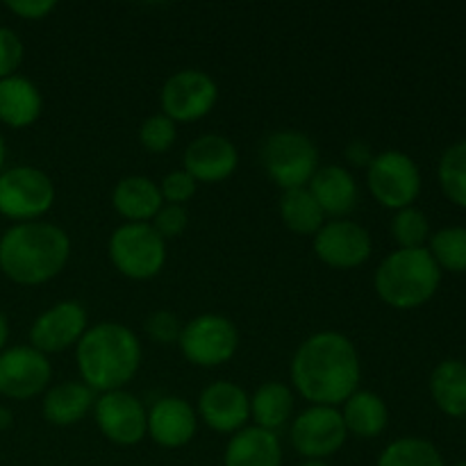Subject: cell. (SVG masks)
<instances>
[{
	"mask_svg": "<svg viewBox=\"0 0 466 466\" xmlns=\"http://www.w3.org/2000/svg\"><path fill=\"white\" fill-rule=\"evenodd\" d=\"M391 235L400 248H423L426 239L431 237V223L421 209H399L391 221Z\"/></svg>",
	"mask_w": 466,
	"mask_h": 466,
	"instance_id": "31",
	"label": "cell"
},
{
	"mask_svg": "<svg viewBox=\"0 0 466 466\" xmlns=\"http://www.w3.org/2000/svg\"><path fill=\"white\" fill-rule=\"evenodd\" d=\"M440 185L449 200L466 209V139L446 148L441 155Z\"/></svg>",
	"mask_w": 466,
	"mask_h": 466,
	"instance_id": "29",
	"label": "cell"
},
{
	"mask_svg": "<svg viewBox=\"0 0 466 466\" xmlns=\"http://www.w3.org/2000/svg\"><path fill=\"white\" fill-rule=\"evenodd\" d=\"M291 412H294V394L282 382H264L250 399V417L255 426L264 431L276 432L289 421Z\"/></svg>",
	"mask_w": 466,
	"mask_h": 466,
	"instance_id": "26",
	"label": "cell"
},
{
	"mask_svg": "<svg viewBox=\"0 0 466 466\" xmlns=\"http://www.w3.org/2000/svg\"><path fill=\"white\" fill-rule=\"evenodd\" d=\"M431 394L437 408L449 417H466V364L444 360L431 376Z\"/></svg>",
	"mask_w": 466,
	"mask_h": 466,
	"instance_id": "25",
	"label": "cell"
},
{
	"mask_svg": "<svg viewBox=\"0 0 466 466\" xmlns=\"http://www.w3.org/2000/svg\"><path fill=\"white\" fill-rule=\"evenodd\" d=\"M198 417L214 432L235 435L250 419L248 394L230 380L212 382L198 399Z\"/></svg>",
	"mask_w": 466,
	"mask_h": 466,
	"instance_id": "16",
	"label": "cell"
},
{
	"mask_svg": "<svg viewBox=\"0 0 466 466\" xmlns=\"http://www.w3.org/2000/svg\"><path fill=\"white\" fill-rule=\"evenodd\" d=\"M267 176L282 191L308 187L319 168V150L308 135L299 130H278L267 137L259 150Z\"/></svg>",
	"mask_w": 466,
	"mask_h": 466,
	"instance_id": "5",
	"label": "cell"
},
{
	"mask_svg": "<svg viewBox=\"0 0 466 466\" xmlns=\"http://www.w3.org/2000/svg\"><path fill=\"white\" fill-rule=\"evenodd\" d=\"M314 255L332 268L362 267L371 258V235L360 223L349 218H335L323 223L314 235Z\"/></svg>",
	"mask_w": 466,
	"mask_h": 466,
	"instance_id": "14",
	"label": "cell"
},
{
	"mask_svg": "<svg viewBox=\"0 0 466 466\" xmlns=\"http://www.w3.org/2000/svg\"><path fill=\"white\" fill-rule=\"evenodd\" d=\"M5 159H7V146H5L3 135H0V173L5 171Z\"/></svg>",
	"mask_w": 466,
	"mask_h": 466,
	"instance_id": "41",
	"label": "cell"
},
{
	"mask_svg": "<svg viewBox=\"0 0 466 466\" xmlns=\"http://www.w3.org/2000/svg\"><path fill=\"white\" fill-rule=\"evenodd\" d=\"M187 223H189V217H187V209L182 205H168L164 203L162 209L155 214V218L150 221V226L155 228L159 237L164 241L176 239L182 232L187 230Z\"/></svg>",
	"mask_w": 466,
	"mask_h": 466,
	"instance_id": "35",
	"label": "cell"
},
{
	"mask_svg": "<svg viewBox=\"0 0 466 466\" xmlns=\"http://www.w3.org/2000/svg\"><path fill=\"white\" fill-rule=\"evenodd\" d=\"M112 205L126 223H150L162 209L164 198L157 182L146 176H127L114 187Z\"/></svg>",
	"mask_w": 466,
	"mask_h": 466,
	"instance_id": "21",
	"label": "cell"
},
{
	"mask_svg": "<svg viewBox=\"0 0 466 466\" xmlns=\"http://www.w3.org/2000/svg\"><path fill=\"white\" fill-rule=\"evenodd\" d=\"M280 218L294 235L314 237L326 221V214L321 212L314 196L309 194L308 187L300 189H289L280 198Z\"/></svg>",
	"mask_w": 466,
	"mask_h": 466,
	"instance_id": "27",
	"label": "cell"
},
{
	"mask_svg": "<svg viewBox=\"0 0 466 466\" xmlns=\"http://www.w3.org/2000/svg\"><path fill=\"white\" fill-rule=\"evenodd\" d=\"M196 187H198V182H196L185 168H182V171H171L168 176H164L162 182H159L162 198L164 203L168 205H185L187 200L194 198Z\"/></svg>",
	"mask_w": 466,
	"mask_h": 466,
	"instance_id": "34",
	"label": "cell"
},
{
	"mask_svg": "<svg viewBox=\"0 0 466 466\" xmlns=\"http://www.w3.org/2000/svg\"><path fill=\"white\" fill-rule=\"evenodd\" d=\"M362 369L353 341L335 330L308 337L291 360V382L312 405L337 408L358 391Z\"/></svg>",
	"mask_w": 466,
	"mask_h": 466,
	"instance_id": "1",
	"label": "cell"
},
{
	"mask_svg": "<svg viewBox=\"0 0 466 466\" xmlns=\"http://www.w3.org/2000/svg\"><path fill=\"white\" fill-rule=\"evenodd\" d=\"M44 98L39 86L23 76L0 80V123L21 130L41 116Z\"/></svg>",
	"mask_w": 466,
	"mask_h": 466,
	"instance_id": "22",
	"label": "cell"
},
{
	"mask_svg": "<svg viewBox=\"0 0 466 466\" xmlns=\"http://www.w3.org/2000/svg\"><path fill=\"white\" fill-rule=\"evenodd\" d=\"M76 362L89 390L98 394L123 390L141 367L139 337L123 323L105 321L91 326L77 341Z\"/></svg>",
	"mask_w": 466,
	"mask_h": 466,
	"instance_id": "3",
	"label": "cell"
},
{
	"mask_svg": "<svg viewBox=\"0 0 466 466\" xmlns=\"http://www.w3.org/2000/svg\"><path fill=\"white\" fill-rule=\"evenodd\" d=\"M300 466H328L326 460H305Z\"/></svg>",
	"mask_w": 466,
	"mask_h": 466,
	"instance_id": "42",
	"label": "cell"
},
{
	"mask_svg": "<svg viewBox=\"0 0 466 466\" xmlns=\"http://www.w3.org/2000/svg\"><path fill=\"white\" fill-rule=\"evenodd\" d=\"M96 391L89 390L85 382H59L50 387L41 403L44 419L53 426H76L86 414L94 410Z\"/></svg>",
	"mask_w": 466,
	"mask_h": 466,
	"instance_id": "23",
	"label": "cell"
},
{
	"mask_svg": "<svg viewBox=\"0 0 466 466\" xmlns=\"http://www.w3.org/2000/svg\"><path fill=\"white\" fill-rule=\"evenodd\" d=\"M55 203V185L36 167H12L0 173V217L16 223L36 221Z\"/></svg>",
	"mask_w": 466,
	"mask_h": 466,
	"instance_id": "7",
	"label": "cell"
},
{
	"mask_svg": "<svg viewBox=\"0 0 466 466\" xmlns=\"http://www.w3.org/2000/svg\"><path fill=\"white\" fill-rule=\"evenodd\" d=\"M23 62V41L12 27H0V80L16 76Z\"/></svg>",
	"mask_w": 466,
	"mask_h": 466,
	"instance_id": "36",
	"label": "cell"
},
{
	"mask_svg": "<svg viewBox=\"0 0 466 466\" xmlns=\"http://www.w3.org/2000/svg\"><path fill=\"white\" fill-rule=\"evenodd\" d=\"M198 431V417L189 400L164 396L148 410V437L162 449H182Z\"/></svg>",
	"mask_w": 466,
	"mask_h": 466,
	"instance_id": "18",
	"label": "cell"
},
{
	"mask_svg": "<svg viewBox=\"0 0 466 466\" xmlns=\"http://www.w3.org/2000/svg\"><path fill=\"white\" fill-rule=\"evenodd\" d=\"M218 100V86L208 73L198 68L177 71L164 82L159 103L162 114H167L173 123H191L208 116Z\"/></svg>",
	"mask_w": 466,
	"mask_h": 466,
	"instance_id": "10",
	"label": "cell"
},
{
	"mask_svg": "<svg viewBox=\"0 0 466 466\" xmlns=\"http://www.w3.org/2000/svg\"><path fill=\"white\" fill-rule=\"evenodd\" d=\"M223 466H282L280 440L264 428H241L228 441Z\"/></svg>",
	"mask_w": 466,
	"mask_h": 466,
	"instance_id": "20",
	"label": "cell"
},
{
	"mask_svg": "<svg viewBox=\"0 0 466 466\" xmlns=\"http://www.w3.org/2000/svg\"><path fill=\"white\" fill-rule=\"evenodd\" d=\"M55 7H57V3H53V0H9L7 3L9 12L25 18V21H41V18L48 16Z\"/></svg>",
	"mask_w": 466,
	"mask_h": 466,
	"instance_id": "37",
	"label": "cell"
},
{
	"mask_svg": "<svg viewBox=\"0 0 466 466\" xmlns=\"http://www.w3.org/2000/svg\"><path fill=\"white\" fill-rule=\"evenodd\" d=\"M96 426L116 446H137L148 435V410L126 390L105 391L94 403Z\"/></svg>",
	"mask_w": 466,
	"mask_h": 466,
	"instance_id": "12",
	"label": "cell"
},
{
	"mask_svg": "<svg viewBox=\"0 0 466 466\" xmlns=\"http://www.w3.org/2000/svg\"><path fill=\"white\" fill-rule=\"evenodd\" d=\"M367 185L373 198L390 209L412 208L421 191V173L414 159L400 150L376 155L367 168Z\"/></svg>",
	"mask_w": 466,
	"mask_h": 466,
	"instance_id": "9",
	"label": "cell"
},
{
	"mask_svg": "<svg viewBox=\"0 0 466 466\" xmlns=\"http://www.w3.org/2000/svg\"><path fill=\"white\" fill-rule=\"evenodd\" d=\"M341 419L349 435L360 437V440H373V437L382 435L390 421V410H387L385 400L378 394L367 390H358L344 400V410H341Z\"/></svg>",
	"mask_w": 466,
	"mask_h": 466,
	"instance_id": "24",
	"label": "cell"
},
{
	"mask_svg": "<svg viewBox=\"0 0 466 466\" xmlns=\"http://www.w3.org/2000/svg\"><path fill=\"white\" fill-rule=\"evenodd\" d=\"M177 139V127L167 114H153L139 127V141L148 153L162 155L173 148Z\"/></svg>",
	"mask_w": 466,
	"mask_h": 466,
	"instance_id": "32",
	"label": "cell"
},
{
	"mask_svg": "<svg viewBox=\"0 0 466 466\" xmlns=\"http://www.w3.org/2000/svg\"><path fill=\"white\" fill-rule=\"evenodd\" d=\"M373 150L371 146L367 144V141H350L349 146H346V162L350 164V167H358V168H369V164L373 162Z\"/></svg>",
	"mask_w": 466,
	"mask_h": 466,
	"instance_id": "38",
	"label": "cell"
},
{
	"mask_svg": "<svg viewBox=\"0 0 466 466\" xmlns=\"http://www.w3.org/2000/svg\"><path fill=\"white\" fill-rule=\"evenodd\" d=\"M376 466H446L440 451L419 437H403L387 446Z\"/></svg>",
	"mask_w": 466,
	"mask_h": 466,
	"instance_id": "28",
	"label": "cell"
},
{
	"mask_svg": "<svg viewBox=\"0 0 466 466\" xmlns=\"http://www.w3.org/2000/svg\"><path fill=\"white\" fill-rule=\"evenodd\" d=\"M7 339H9V323L7 319L0 314V353H3L5 346H7Z\"/></svg>",
	"mask_w": 466,
	"mask_h": 466,
	"instance_id": "39",
	"label": "cell"
},
{
	"mask_svg": "<svg viewBox=\"0 0 466 466\" xmlns=\"http://www.w3.org/2000/svg\"><path fill=\"white\" fill-rule=\"evenodd\" d=\"M239 164L235 144L223 135H203L185 150V171L196 182L217 185L228 180Z\"/></svg>",
	"mask_w": 466,
	"mask_h": 466,
	"instance_id": "17",
	"label": "cell"
},
{
	"mask_svg": "<svg viewBox=\"0 0 466 466\" xmlns=\"http://www.w3.org/2000/svg\"><path fill=\"white\" fill-rule=\"evenodd\" d=\"M86 328V309L76 300H62L35 319L30 328V346L44 355L64 353L71 346H77Z\"/></svg>",
	"mask_w": 466,
	"mask_h": 466,
	"instance_id": "15",
	"label": "cell"
},
{
	"mask_svg": "<svg viewBox=\"0 0 466 466\" xmlns=\"http://www.w3.org/2000/svg\"><path fill=\"white\" fill-rule=\"evenodd\" d=\"M308 189L321 212L330 214V217L341 218L358 208V182L350 176L349 168L339 167V164L319 167L312 180L308 182Z\"/></svg>",
	"mask_w": 466,
	"mask_h": 466,
	"instance_id": "19",
	"label": "cell"
},
{
	"mask_svg": "<svg viewBox=\"0 0 466 466\" xmlns=\"http://www.w3.org/2000/svg\"><path fill=\"white\" fill-rule=\"evenodd\" d=\"M428 250L440 268L466 273V228H444L435 232Z\"/></svg>",
	"mask_w": 466,
	"mask_h": 466,
	"instance_id": "30",
	"label": "cell"
},
{
	"mask_svg": "<svg viewBox=\"0 0 466 466\" xmlns=\"http://www.w3.org/2000/svg\"><path fill=\"white\" fill-rule=\"evenodd\" d=\"M144 330L155 344L162 346H173L180 341L182 335V323L171 309H155L144 323Z\"/></svg>",
	"mask_w": 466,
	"mask_h": 466,
	"instance_id": "33",
	"label": "cell"
},
{
	"mask_svg": "<svg viewBox=\"0 0 466 466\" xmlns=\"http://www.w3.org/2000/svg\"><path fill=\"white\" fill-rule=\"evenodd\" d=\"M12 426V412L5 408H0V431H5V428Z\"/></svg>",
	"mask_w": 466,
	"mask_h": 466,
	"instance_id": "40",
	"label": "cell"
},
{
	"mask_svg": "<svg viewBox=\"0 0 466 466\" xmlns=\"http://www.w3.org/2000/svg\"><path fill=\"white\" fill-rule=\"evenodd\" d=\"M376 291L396 309H414L435 296L441 268L428 248H399L387 255L376 273Z\"/></svg>",
	"mask_w": 466,
	"mask_h": 466,
	"instance_id": "4",
	"label": "cell"
},
{
	"mask_svg": "<svg viewBox=\"0 0 466 466\" xmlns=\"http://www.w3.org/2000/svg\"><path fill=\"white\" fill-rule=\"evenodd\" d=\"M71 239L55 223H14L0 237V271L23 287L53 280L66 267Z\"/></svg>",
	"mask_w": 466,
	"mask_h": 466,
	"instance_id": "2",
	"label": "cell"
},
{
	"mask_svg": "<svg viewBox=\"0 0 466 466\" xmlns=\"http://www.w3.org/2000/svg\"><path fill=\"white\" fill-rule=\"evenodd\" d=\"M53 367L48 355L32 346H12L0 353V394L12 400H27L48 390Z\"/></svg>",
	"mask_w": 466,
	"mask_h": 466,
	"instance_id": "13",
	"label": "cell"
},
{
	"mask_svg": "<svg viewBox=\"0 0 466 466\" xmlns=\"http://www.w3.org/2000/svg\"><path fill=\"white\" fill-rule=\"evenodd\" d=\"M291 446L305 460H326L341 451L349 440L344 419L337 408L312 405L294 419L289 428Z\"/></svg>",
	"mask_w": 466,
	"mask_h": 466,
	"instance_id": "11",
	"label": "cell"
},
{
	"mask_svg": "<svg viewBox=\"0 0 466 466\" xmlns=\"http://www.w3.org/2000/svg\"><path fill=\"white\" fill-rule=\"evenodd\" d=\"M182 355L187 362L203 369L221 367L230 362L239 346V335L230 319L221 314H200L182 326L180 341Z\"/></svg>",
	"mask_w": 466,
	"mask_h": 466,
	"instance_id": "8",
	"label": "cell"
},
{
	"mask_svg": "<svg viewBox=\"0 0 466 466\" xmlns=\"http://www.w3.org/2000/svg\"><path fill=\"white\" fill-rule=\"evenodd\" d=\"M455 466H466V460H464V462H460V464H455Z\"/></svg>",
	"mask_w": 466,
	"mask_h": 466,
	"instance_id": "43",
	"label": "cell"
},
{
	"mask_svg": "<svg viewBox=\"0 0 466 466\" xmlns=\"http://www.w3.org/2000/svg\"><path fill=\"white\" fill-rule=\"evenodd\" d=\"M109 259L130 280H150L167 264V241L150 223H123L109 237Z\"/></svg>",
	"mask_w": 466,
	"mask_h": 466,
	"instance_id": "6",
	"label": "cell"
}]
</instances>
